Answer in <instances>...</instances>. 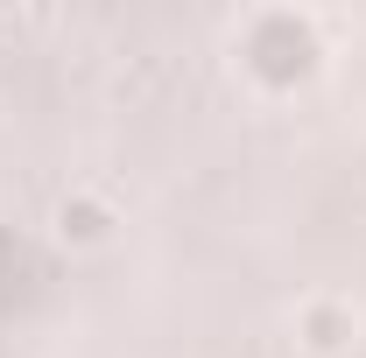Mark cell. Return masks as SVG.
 Wrapping results in <instances>:
<instances>
[{
	"instance_id": "cell-1",
	"label": "cell",
	"mask_w": 366,
	"mask_h": 358,
	"mask_svg": "<svg viewBox=\"0 0 366 358\" xmlns=\"http://www.w3.org/2000/svg\"><path fill=\"white\" fill-rule=\"evenodd\" d=\"M99 232H106V225H99V211H85V204L71 211V204H64V239H99Z\"/></svg>"
},
{
	"instance_id": "cell-2",
	"label": "cell",
	"mask_w": 366,
	"mask_h": 358,
	"mask_svg": "<svg viewBox=\"0 0 366 358\" xmlns=\"http://www.w3.org/2000/svg\"><path fill=\"white\" fill-rule=\"evenodd\" d=\"M310 344H317V352H338V344H345V337H338V316H331V310L310 316Z\"/></svg>"
}]
</instances>
